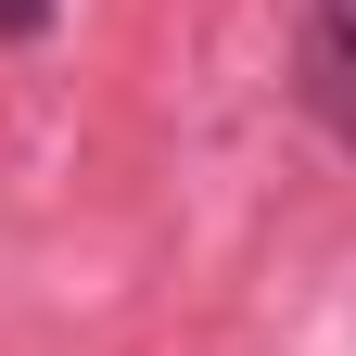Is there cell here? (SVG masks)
Masks as SVG:
<instances>
[{"mask_svg": "<svg viewBox=\"0 0 356 356\" xmlns=\"http://www.w3.org/2000/svg\"><path fill=\"white\" fill-rule=\"evenodd\" d=\"M293 102L356 153V0H305L293 13Z\"/></svg>", "mask_w": 356, "mask_h": 356, "instance_id": "cell-1", "label": "cell"}, {"mask_svg": "<svg viewBox=\"0 0 356 356\" xmlns=\"http://www.w3.org/2000/svg\"><path fill=\"white\" fill-rule=\"evenodd\" d=\"M51 26V0H0V38H38Z\"/></svg>", "mask_w": 356, "mask_h": 356, "instance_id": "cell-2", "label": "cell"}]
</instances>
